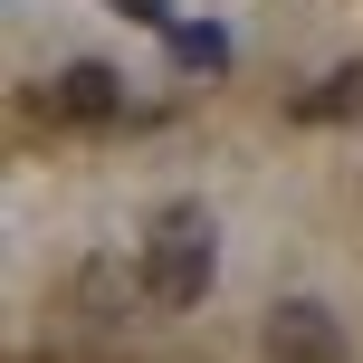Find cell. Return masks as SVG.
I'll return each mask as SVG.
<instances>
[{
    "instance_id": "4",
    "label": "cell",
    "mask_w": 363,
    "mask_h": 363,
    "mask_svg": "<svg viewBox=\"0 0 363 363\" xmlns=\"http://www.w3.org/2000/svg\"><path fill=\"white\" fill-rule=\"evenodd\" d=\"M296 115H306V125H345V115H363V57H354V67H335V77H315Z\"/></svg>"
},
{
    "instance_id": "1",
    "label": "cell",
    "mask_w": 363,
    "mask_h": 363,
    "mask_svg": "<svg viewBox=\"0 0 363 363\" xmlns=\"http://www.w3.org/2000/svg\"><path fill=\"white\" fill-rule=\"evenodd\" d=\"M211 277H220V230H211V211L172 201V211L153 220V239H144V296H153V306H201Z\"/></svg>"
},
{
    "instance_id": "6",
    "label": "cell",
    "mask_w": 363,
    "mask_h": 363,
    "mask_svg": "<svg viewBox=\"0 0 363 363\" xmlns=\"http://www.w3.org/2000/svg\"><path fill=\"white\" fill-rule=\"evenodd\" d=\"M115 10H125V19H144V29H172V10H163V0H115Z\"/></svg>"
},
{
    "instance_id": "3",
    "label": "cell",
    "mask_w": 363,
    "mask_h": 363,
    "mask_svg": "<svg viewBox=\"0 0 363 363\" xmlns=\"http://www.w3.org/2000/svg\"><path fill=\"white\" fill-rule=\"evenodd\" d=\"M38 106H48L57 125H115V115H125V77L96 67V57H77V67H57L48 86H38Z\"/></svg>"
},
{
    "instance_id": "5",
    "label": "cell",
    "mask_w": 363,
    "mask_h": 363,
    "mask_svg": "<svg viewBox=\"0 0 363 363\" xmlns=\"http://www.w3.org/2000/svg\"><path fill=\"white\" fill-rule=\"evenodd\" d=\"M172 57L182 67H230V38L220 29H172Z\"/></svg>"
},
{
    "instance_id": "2",
    "label": "cell",
    "mask_w": 363,
    "mask_h": 363,
    "mask_svg": "<svg viewBox=\"0 0 363 363\" xmlns=\"http://www.w3.org/2000/svg\"><path fill=\"white\" fill-rule=\"evenodd\" d=\"M258 345H268V363H345V325L315 296H287V306H268Z\"/></svg>"
}]
</instances>
